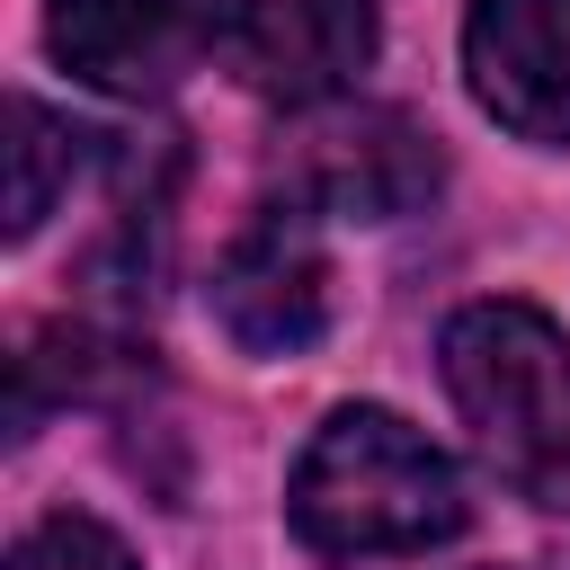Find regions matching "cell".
Wrapping results in <instances>:
<instances>
[{
	"label": "cell",
	"instance_id": "cell-1",
	"mask_svg": "<svg viewBox=\"0 0 570 570\" xmlns=\"http://www.w3.org/2000/svg\"><path fill=\"white\" fill-rule=\"evenodd\" d=\"M294 534L330 561H392V552H428L463 525V481L454 463L392 410H330L321 436L294 463Z\"/></svg>",
	"mask_w": 570,
	"mask_h": 570
},
{
	"label": "cell",
	"instance_id": "cell-9",
	"mask_svg": "<svg viewBox=\"0 0 570 570\" xmlns=\"http://www.w3.org/2000/svg\"><path fill=\"white\" fill-rule=\"evenodd\" d=\"M9 570H134V552L98 525V517H45V525H27L18 534V552H9Z\"/></svg>",
	"mask_w": 570,
	"mask_h": 570
},
{
	"label": "cell",
	"instance_id": "cell-8",
	"mask_svg": "<svg viewBox=\"0 0 570 570\" xmlns=\"http://www.w3.org/2000/svg\"><path fill=\"white\" fill-rule=\"evenodd\" d=\"M80 151H89V134H80L71 116H53V107H36V98L9 107V232H18V240L62 205Z\"/></svg>",
	"mask_w": 570,
	"mask_h": 570
},
{
	"label": "cell",
	"instance_id": "cell-7",
	"mask_svg": "<svg viewBox=\"0 0 570 570\" xmlns=\"http://www.w3.org/2000/svg\"><path fill=\"white\" fill-rule=\"evenodd\" d=\"M205 36H214V0H53L45 18V45L62 53V71L116 98H160Z\"/></svg>",
	"mask_w": 570,
	"mask_h": 570
},
{
	"label": "cell",
	"instance_id": "cell-5",
	"mask_svg": "<svg viewBox=\"0 0 570 570\" xmlns=\"http://www.w3.org/2000/svg\"><path fill=\"white\" fill-rule=\"evenodd\" d=\"M214 321L249 356H303L330 321V258L312 240V214L267 205L214 267Z\"/></svg>",
	"mask_w": 570,
	"mask_h": 570
},
{
	"label": "cell",
	"instance_id": "cell-4",
	"mask_svg": "<svg viewBox=\"0 0 570 570\" xmlns=\"http://www.w3.org/2000/svg\"><path fill=\"white\" fill-rule=\"evenodd\" d=\"M436 196V142L392 116V107H338L294 142L285 169V205L294 214H356V223H392L419 214Z\"/></svg>",
	"mask_w": 570,
	"mask_h": 570
},
{
	"label": "cell",
	"instance_id": "cell-2",
	"mask_svg": "<svg viewBox=\"0 0 570 570\" xmlns=\"http://www.w3.org/2000/svg\"><path fill=\"white\" fill-rule=\"evenodd\" d=\"M445 383L463 428L481 436L490 472L534 499L570 508V338L534 303H472L445 330Z\"/></svg>",
	"mask_w": 570,
	"mask_h": 570
},
{
	"label": "cell",
	"instance_id": "cell-3",
	"mask_svg": "<svg viewBox=\"0 0 570 570\" xmlns=\"http://www.w3.org/2000/svg\"><path fill=\"white\" fill-rule=\"evenodd\" d=\"M214 53L276 107H330L374 53V0H214Z\"/></svg>",
	"mask_w": 570,
	"mask_h": 570
},
{
	"label": "cell",
	"instance_id": "cell-6",
	"mask_svg": "<svg viewBox=\"0 0 570 570\" xmlns=\"http://www.w3.org/2000/svg\"><path fill=\"white\" fill-rule=\"evenodd\" d=\"M463 71L508 134L570 142V0H472Z\"/></svg>",
	"mask_w": 570,
	"mask_h": 570
}]
</instances>
